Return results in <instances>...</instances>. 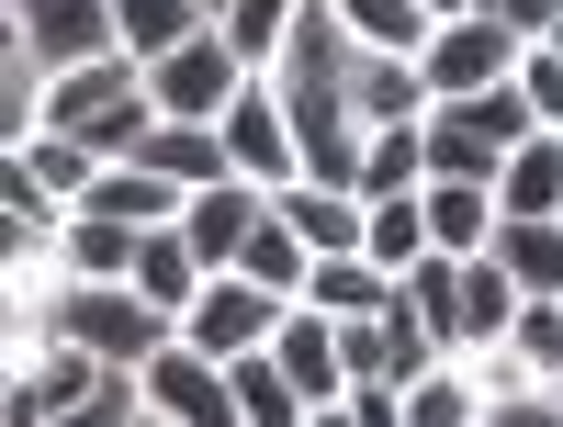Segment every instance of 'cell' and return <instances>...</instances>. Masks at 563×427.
<instances>
[{
  "label": "cell",
  "mask_w": 563,
  "mask_h": 427,
  "mask_svg": "<svg viewBox=\"0 0 563 427\" xmlns=\"http://www.w3.org/2000/svg\"><path fill=\"white\" fill-rule=\"evenodd\" d=\"M496 259L519 270V293H563V214H496Z\"/></svg>",
  "instance_id": "e0dca14e"
},
{
  "label": "cell",
  "mask_w": 563,
  "mask_h": 427,
  "mask_svg": "<svg viewBox=\"0 0 563 427\" xmlns=\"http://www.w3.org/2000/svg\"><path fill=\"white\" fill-rule=\"evenodd\" d=\"M305 304H327V315H384L395 304V270L372 259V248H327L316 281H305Z\"/></svg>",
  "instance_id": "2e32d148"
},
{
  "label": "cell",
  "mask_w": 563,
  "mask_h": 427,
  "mask_svg": "<svg viewBox=\"0 0 563 427\" xmlns=\"http://www.w3.org/2000/svg\"><path fill=\"white\" fill-rule=\"evenodd\" d=\"M294 315V293H271L260 270H214L192 304H180V338L214 349V360H238V349H271V326Z\"/></svg>",
  "instance_id": "277c9868"
},
{
  "label": "cell",
  "mask_w": 563,
  "mask_h": 427,
  "mask_svg": "<svg viewBox=\"0 0 563 427\" xmlns=\"http://www.w3.org/2000/svg\"><path fill=\"white\" fill-rule=\"evenodd\" d=\"M249 45L225 34V23H203V34H180L169 57H147V90H158V113H180V124H225V102L249 90Z\"/></svg>",
  "instance_id": "3957f363"
},
{
  "label": "cell",
  "mask_w": 563,
  "mask_h": 427,
  "mask_svg": "<svg viewBox=\"0 0 563 427\" xmlns=\"http://www.w3.org/2000/svg\"><path fill=\"white\" fill-rule=\"evenodd\" d=\"M519 57H530V34L507 23V12H451L429 45H417L429 90H496V79H519Z\"/></svg>",
  "instance_id": "5b68a950"
},
{
  "label": "cell",
  "mask_w": 563,
  "mask_h": 427,
  "mask_svg": "<svg viewBox=\"0 0 563 427\" xmlns=\"http://www.w3.org/2000/svg\"><path fill=\"white\" fill-rule=\"evenodd\" d=\"M339 416H350V427H406V383H384V371H372V383L339 394Z\"/></svg>",
  "instance_id": "484cf974"
},
{
  "label": "cell",
  "mask_w": 563,
  "mask_h": 427,
  "mask_svg": "<svg viewBox=\"0 0 563 427\" xmlns=\"http://www.w3.org/2000/svg\"><path fill=\"white\" fill-rule=\"evenodd\" d=\"M203 12H214V23H225V0H203Z\"/></svg>",
  "instance_id": "f1b7e54d"
},
{
  "label": "cell",
  "mask_w": 563,
  "mask_h": 427,
  "mask_svg": "<svg viewBox=\"0 0 563 427\" xmlns=\"http://www.w3.org/2000/svg\"><path fill=\"white\" fill-rule=\"evenodd\" d=\"M361 203H372V192H361ZM361 248L406 281L417 259H429V203H417V192H384V203H372V225H361Z\"/></svg>",
  "instance_id": "ffe728a7"
},
{
  "label": "cell",
  "mask_w": 563,
  "mask_h": 427,
  "mask_svg": "<svg viewBox=\"0 0 563 427\" xmlns=\"http://www.w3.org/2000/svg\"><path fill=\"white\" fill-rule=\"evenodd\" d=\"M113 12H124V45H135V57H169L180 34H203V23H214L203 0H113Z\"/></svg>",
  "instance_id": "603a6c76"
},
{
  "label": "cell",
  "mask_w": 563,
  "mask_h": 427,
  "mask_svg": "<svg viewBox=\"0 0 563 427\" xmlns=\"http://www.w3.org/2000/svg\"><path fill=\"white\" fill-rule=\"evenodd\" d=\"M519 90H530V113H541V124H563V45H541V34H530V57H519Z\"/></svg>",
  "instance_id": "d4e9b609"
},
{
  "label": "cell",
  "mask_w": 563,
  "mask_h": 427,
  "mask_svg": "<svg viewBox=\"0 0 563 427\" xmlns=\"http://www.w3.org/2000/svg\"><path fill=\"white\" fill-rule=\"evenodd\" d=\"M294 12H305V0H225V34H238V45H249V57L271 68V45H282V34H294Z\"/></svg>",
  "instance_id": "cb8c5ba5"
},
{
  "label": "cell",
  "mask_w": 563,
  "mask_h": 427,
  "mask_svg": "<svg viewBox=\"0 0 563 427\" xmlns=\"http://www.w3.org/2000/svg\"><path fill=\"white\" fill-rule=\"evenodd\" d=\"M339 23H350L361 45H395V57H417V45L440 34V12H429V0H339Z\"/></svg>",
  "instance_id": "7402d4cb"
},
{
  "label": "cell",
  "mask_w": 563,
  "mask_h": 427,
  "mask_svg": "<svg viewBox=\"0 0 563 427\" xmlns=\"http://www.w3.org/2000/svg\"><path fill=\"white\" fill-rule=\"evenodd\" d=\"M12 34L45 68H79V57H113L124 45V12L113 0H12Z\"/></svg>",
  "instance_id": "9c48e42d"
},
{
  "label": "cell",
  "mask_w": 563,
  "mask_h": 427,
  "mask_svg": "<svg viewBox=\"0 0 563 427\" xmlns=\"http://www.w3.org/2000/svg\"><path fill=\"white\" fill-rule=\"evenodd\" d=\"M429 180V135L417 124H372V147H361V192L384 203V192H417Z\"/></svg>",
  "instance_id": "44dd1931"
},
{
  "label": "cell",
  "mask_w": 563,
  "mask_h": 427,
  "mask_svg": "<svg viewBox=\"0 0 563 427\" xmlns=\"http://www.w3.org/2000/svg\"><path fill=\"white\" fill-rule=\"evenodd\" d=\"M135 248H147V225H124L102 203H68V225H57V270L68 281H135Z\"/></svg>",
  "instance_id": "8fae6325"
},
{
  "label": "cell",
  "mask_w": 563,
  "mask_h": 427,
  "mask_svg": "<svg viewBox=\"0 0 563 427\" xmlns=\"http://www.w3.org/2000/svg\"><path fill=\"white\" fill-rule=\"evenodd\" d=\"M496 12L519 23V34H552V23H563V0H496Z\"/></svg>",
  "instance_id": "4316f807"
},
{
  "label": "cell",
  "mask_w": 563,
  "mask_h": 427,
  "mask_svg": "<svg viewBox=\"0 0 563 427\" xmlns=\"http://www.w3.org/2000/svg\"><path fill=\"white\" fill-rule=\"evenodd\" d=\"M238 270H260L271 293H305V281H316V248H305V225L282 214V203H271V214L249 225V248H238Z\"/></svg>",
  "instance_id": "ac0fdd59"
},
{
  "label": "cell",
  "mask_w": 563,
  "mask_h": 427,
  "mask_svg": "<svg viewBox=\"0 0 563 427\" xmlns=\"http://www.w3.org/2000/svg\"><path fill=\"white\" fill-rule=\"evenodd\" d=\"M496 203H507V214H563V124H541V135H519V147H507Z\"/></svg>",
  "instance_id": "9a60e30c"
},
{
  "label": "cell",
  "mask_w": 563,
  "mask_h": 427,
  "mask_svg": "<svg viewBox=\"0 0 563 427\" xmlns=\"http://www.w3.org/2000/svg\"><path fill=\"white\" fill-rule=\"evenodd\" d=\"M225 147H238V169L249 180H305V147H294V113H282V90H271V68H249V90L225 102Z\"/></svg>",
  "instance_id": "ba28073f"
},
{
  "label": "cell",
  "mask_w": 563,
  "mask_h": 427,
  "mask_svg": "<svg viewBox=\"0 0 563 427\" xmlns=\"http://www.w3.org/2000/svg\"><path fill=\"white\" fill-rule=\"evenodd\" d=\"M271 360L305 383V405H316V416H339V394H350V349H339V315H327V304H305V293H294V315L271 326Z\"/></svg>",
  "instance_id": "30bf717a"
},
{
  "label": "cell",
  "mask_w": 563,
  "mask_h": 427,
  "mask_svg": "<svg viewBox=\"0 0 563 427\" xmlns=\"http://www.w3.org/2000/svg\"><path fill=\"white\" fill-rule=\"evenodd\" d=\"M147 169H169L180 192H203V180L238 169V147H225V124H180V113H158V124H147Z\"/></svg>",
  "instance_id": "5bb4252c"
},
{
  "label": "cell",
  "mask_w": 563,
  "mask_h": 427,
  "mask_svg": "<svg viewBox=\"0 0 563 427\" xmlns=\"http://www.w3.org/2000/svg\"><path fill=\"white\" fill-rule=\"evenodd\" d=\"M417 135H429V169H451V180H496L507 147H519V135H541V113H530L519 79H496V90H440V102L417 113Z\"/></svg>",
  "instance_id": "6da1fadb"
},
{
  "label": "cell",
  "mask_w": 563,
  "mask_h": 427,
  "mask_svg": "<svg viewBox=\"0 0 563 427\" xmlns=\"http://www.w3.org/2000/svg\"><path fill=\"white\" fill-rule=\"evenodd\" d=\"M225 383H238V427H316L305 383H294L271 349H238V360H225Z\"/></svg>",
  "instance_id": "4fadbf2b"
},
{
  "label": "cell",
  "mask_w": 563,
  "mask_h": 427,
  "mask_svg": "<svg viewBox=\"0 0 563 427\" xmlns=\"http://www.w3.org/2000/svg\"><path fill=\"white\" fill-rule=\"evenodd\" d=\"M429 12H440V23H451V12H474V0H429Z\"/></svg>",
  "instance_id": "83f0119b"
},
{
  "label": "cell",
  "mask_w": 563,
  "mask_h": 427,
  "mask_svg": "<svg viewBox=\"0 0 563 427\" xmlns=\"http://www.w3.org/2000/svg\"><path fill=\"white\" fill-rule=\"evenodd\" d=\"M90 383H102V349H79V338L45 326V349H12V394H0V416H12V427H57V416L90 405Z\"/></svg>",
  "instance_id": "8992f818"
},
{
  "label": "cell",
  "mask_w": 563,
  "mask_h": 427,
  "mask_svg": "<svg viewBox=\"0 0 563 427\" xmlns=\"http://www.w3.org/2000/svg\"><path fill=\"white\" fill-rule=\"evenodd\" d=\"M406 427H485V383H474V360H440L429 383H406Z\"/></svg>",
  "instance_id": "d6986e66"
},
{
  "label": "cell",
  "mask_w": 563,
  "mask_h": 427,
  "mask_svg": "<svg viewBox=\"0 0 563 427\" xmlns=\"http://www.w3.org/2000/svg\"><path fill=\"white\" fill-rule=\"evenodd\" d=\"M147 416L158 427H238V383H225V360L192 349V338H169L147 360Z\"/></svg>",
  "instance_id": "52a82bcc"
},
{
  "label": "cell",
  "mask_w": 563,
  "mask_h": 427,
  "mask_svg": "<svg viewBox=\"0 0 563 427\" xmlns=\"http://www.w3.org/2000/svg\"><path fill=\"white\" fill-rule=\"evenodd\" d=\"M45 326H57V338H79V349H102V360H135V371L180 338V315L147 304L135 281H57V315H45Z\"/></svg>",
  "instance_id": "7a4b0ae2"
},
{
  "label": "cell",
  "mask_w": 563,
  "mask_h": 427,
  "mask_svg": "<svg viewBox=\"0 0 563 427\" xmlns=\"http://www.w3.org/2000/svg\"><path fill=\"white\" fill-rule=\"evenodd\" d=\"M417 203H429V248H451V259H474V248H496V180H451V169H429L417 180Z\"/></svg>",
  "instance_id": "7c38bea8"
}]
</instances>
